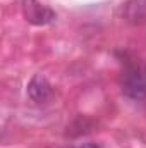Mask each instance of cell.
<instances>
[{"mask_svg":"<svg viewBox=\"0 0 146 148\" xmlns=\"http://www.w3.org/2000/svg\"><path fill=\"white\" fill-rule=\"evenodd\" d=\"M122 93L131 100H145L146 98V66L136 64L126 69L122 76Z\"/></svg>","mask_w":146,"mask_h":148,"instance_id":"1","label":"cell"},{"mask_svg":"<svg viewBox=\"0 0 146 148\" xmlns=\"http://www.w3.org/2000/svg\"><path fill=\"white\" fill-rule=\"evenodd\" d=\"M23 14L26 21L35 26L50 24L55 19V12L50 7L40 3L38 0H23Z\"/></svg>","mask_w":146,"mask_h":148,"instance_id":"2","label":"cell"},{"mask_svg":"<svg viewBox=\"0 0 146 148\" xmlns=\"http://www.w3.org/2000/svg\"><path fill=\"white\" fill-rule=\"evenodd\" d=\"M52 95H53V88H52L50 81L43 74H35L28 84V97L36 103H43V102L50 100Z\"/></svg>","mask_w":146,"mask_h":148,"instance_id":"3","label":"cell"},{"mask_svg":"<svg viewBox=\"0 0 146 148\" xmlns=\"http://www.w3.org/2000/svg\"><path fill=\"white\" fill-rule=\"evenodd\" d=\"M124 17L131 23H143L146 21V0H129L124 5Z\"/></svg>","mask_w":146,"mask_h":148,"instance_id":"4","label":"cell"},{"mask_svg":"<svg viewBox=\"0 0 146 148\" xmlns=\"http://www.w3.org/2000/svg\"><path fill=\"white\" fill-rule=\"evenodd\" d=\"M74 148H100L96 143H84V145H79V147H74Z\"/></svg>","mask_w":146,"mask_h":148,"instance_id":"5","label":"cell"}]
</instances>
